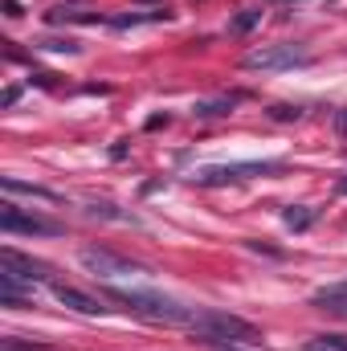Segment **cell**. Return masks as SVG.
Here are the masks:
<instances>
[{
  "label": "cell",
  "instance_id": "8",
  "mask_svg": "<svg viewBox=\"0 0 347 351\" xmlns=\"http://www.w3.org/2000/svg\"><path fill=\"white\" fill-rule=\"evenodd\" d=\"M0 306H12V311L33 306V282H25L21 274H12L4 265H0Z\"/></svg>",
  "mask_w": 347,
  "mask_h": 351
},
{
  "label": "cell",
  "instance_id": "9",
  "mask_svg": "<svg viewBox=\"0 0 347 351\" xmlns=\"http://www.w3.org/2000/svg\"><path fill=\"white\" fill-rule=\"evenodd\" d=\"M49 286H53V298H58L62 306H70V311H78V315H106L102 298H94V294H86V290L66 286V282H49Z\"/></svg>",
  "mask_w": 347,
  "mask_h": 351
},
{
  "label": "cell",
  "instance_id": "23",
  "mask_svg": "<svg viewBox=\"0 0 347 351\" xmlns=\"http://www.w3.org/2000/svg\"><path fill=\"white\" fill-rule=\"evenodd\" d=\"M164 123H168V114H152V119H147V131H156V127H164Z\"/></svg>",
  "mask_w": 347,
  "mask_h": 351
},
{
  "label": "cell",
  "instance_id": "24",
  "mask_svg": "<svg viewBox=\"0 0 347 351\" xmlns=\"http://www.w3.org/2000/svg\"><path fill=\"white\" fill-rule=\"evenodd\" d=\"M4 16H21V4L16 0H4Z\"/></svg>",
  "mask_w": 347,
  "mask_h": 351
},
{
  "label": "cell",
  "instance_id": "3",
  "mask_svg": "<svg viewBox=\"0 0 347 351\" xmlns=\"http://www.w3.org/2000/svg\"><path fill=\"white\" fill-rule=\"evenodd\" d=\"M78 262H82L86 274L102 278V282H123V278H143V274H147L143 262H131V258H123V254H115V250H102V245L78 250Z\"/></svg>",
  "mask_w": 347,
  "mask_h": 351
},
{
  "label": "cell",
  "instance_id": "22",
  "mask_svg": "<svg viewBox=\"0 0 347 351\" xmlns=\"http://www.w3.org/2000/svg\"><path fill=\"white\" fill-rule=\"evenodd\" d=\"M16 98H21V86H8V90H4V98H0V106H12Z\"/></svg>",
  "mask_w": 347,
  "mask_h": 351
},
{
  "label": "cell",
  "instance_id": "2",
  "mask_svg": "<svg viewBox=\"0 0 347 351\" xmlns=\"http://www.w3.org/2000/svg\"><path fill=\"white\" fill-rule=\"evenodd\" d=\"M188 331L200 343H258V327L225 311H196L188 319Z\"/></svg>",
  "mask_w": 347,
  "mask_h": 351
},
{
  "label": "cell",
  "instance_id": "12",
  "mask_svg": "<svg viewBox=\"0 0 347 351\" xmlns=\"http://www.w3.org/2000/svg\"><path fill=\"white\" fill-rule=\"evenodd\" d=\"M241 102V94H221V98H204V102H196L192 106V114L196 119H221V114H229L233 106Z\"/></svg>",
  "mask_w": 347,
  "mask_h": 351
},
{
  "label": "cell",
  "instance_id": "10",
  "mask_svg": "<svg viewBox=\"0 0 347 351\" xmlns=\"http://www.w3.org/2000/svg\"><path fill=\"white\" fill-rule=\"evenodd\" d=\"M45 21H49V25H98L102 16L90 12V8H66V4H58V8L45 12Z\"/></svg>",
  "mask_w": 347,
  "mask_h": 351
},
{
  "label": "cell",
  "instance_id": "11",
  "mask_svg": "<svg viewBox=\"0 0 347 351\" xmlns=\"http://www.w3.org/2000/svg\"><path fill=\"white\" fill-rule=\"evenodd\" d=\"M315 306H327V311H347V278L344 282H331V286H319L311 294Z\"/></svg>",
  "mask_w": 347,
  "mask_h": 351
},
{
  "label": "cell",
  "instance_id": "6",
  "mask_svg": "<svg viewBox=\"0 0 347 351\" xmlns=\"http://www.w3.org/2000/svg\"><path fill=\"white\" fill-rule=\"evenodd\" d=\"M0 265L12 269V274H21L25 282H53V265L41 262V258H29V254H21V250H12V245L0 250Z\"/></svg>",
  "mask_w": 347,
  "mask_h": 351
},
{
  "label": "cell",
  "instance_id": "14",
  "mask_svg": "<svg viewBox=\"0 0 347 351\" xmlns=\"http://www.w3.org/2000/svg\"><path fill=\"white\" fill-rule=\"evenodd\" d=\"M0 184H4L8 196L21 192V196H33V200H58V192H49V188H41V184H25V180H16V176H4Z\"/></svg>",
  "mask_w": 347,
  "mask_h": 351
},
{
  "label": "cell",
  "instance_id": "19",
  "mask_svg": "<svg viewBox=\"0 0 347 351\" xmlns=\"http://www.w3.org/2000/svg\"><path fill=\"white\" fill-rule=\"evenodd\" d=\"M307 351H347V339H339V335H323V339L307 343Z\"/></svg>",
  "mask_w": 347,
  "mask_h": 351
},
{
  "label": "cell",
  "instance_id": "25",
  "mask_svg": "<svg viewBox=\"0 0 347 351\" xmlns=\"http://www.w3.org/2000/svg\"><path fill=\"white\" fill-rule=\"evenodd\" d=\"M335 127H339V131H344V135H347V110H344V114H339V119H335Z\"/></svg>",
  "mask_w": 347,
  "mask_h": 351
},
{
  "label": "cell",
  "instance_id": "15",
  "mask_svg": "<svg viewBox=\"0 0 347 351\" xmlns=\"http://www.w3.org/2000/svg\"><path fill=\"white\" fill-rule=\"evenodd\" d=\"M147 21H172L168 8H156V12H123V16H110L115 29H135V25H147Z\"/></svg>",
  "mask_w": 347,
  "mask_h": 351
},
{
  "label": "cell",
  "instance_id": "17",
  "mask_svg": "<svg viewBox=\"0 0 347 351\" xmlns=\"http://www.w3.org/2000/svg\"><path fill=\"white\" fill-rule=\"evenodd\" d=\"M258 21H261V8H246V12H241V16H237L233 25H229V33H250V29H254Z\"/></svg>",
  "mask_w": 347,
  "mask_h": 351
},
{
  "label": "cell",
  "instance_id": "27",
  "mask_svg": "<svg viewBox=\"0 0 347 351\" xmlns=\"http://www.w3.org/2000/svg\"><path fill=\"white\" fill-rule=\"evenodd\" d=\"M225 351H229V348H225Z\"/></svg>",
  "mask_w": 347,
  "mask_h": 351
},
{
  "label": "cell",
  "instance_id": "13",
  "mask_svg": "<svg viewBox=\"0 0 347 351\" xmlns=\"http://www.w3.org/2000/svg\"><path fill=\"white\" fill-rule=\"evenodd\" d=\"M315 221H319V208H311V204H290V208L282 213V225L294 229V233H307Z\"/></svg>",
  "mask_w": 347,
  "mask_h": 351
},
{
  "label": "cell",
  "instance_id": "26",
  "mask_svg": "<svg viewBox=\"0 0 347 351\" xmlns=\"http://www.w3.org/2000/svg\"><path fill=\"white\" fill-rule=\"evenodd\" d=\"M339 192H347V180H339Z\"/></svg>",
  "mask_w": 347,
  "mask_h": 351
},
{
  "label": "cell",
  "instance_id": "18",
  "mask_svg": "<svg viewBox=\"0 0 347 351\" xmlns=\"http://www.w3.org/2000/svg\"><path fill=\"white\" fill-rule=\"evenodd\" d=\"M298 114H302V110L290 106V102H274V106H270V119H274V123H294Z\"/></svg>",
  "mask_w": 347,
  "mask_h": 351
},
{
  "label": "cell",
  "instance_id": "5",
  "mask_svg": "<svg viewBox=\"0 0 347 351\" xmlns=\"http://www.w3.org/2000/svg\"><path fill=\"white\" fill-rule=\"evenodd\" d=\"M0 229H4V233H29V237H62V233H66L62 221H49V217H41V213H25V208H16L12 200L0 204Z\"/></svg>",
  "mask_w": 347,
  "mask_h": 351
},
{
  "label": "cell",
  "instance_id": "1",
  "mask_svg": "<svg viewBox=\"0 0 347 351\" xmlns=\"http://www.w3.org/2000/svg\"><path fill=\"white\" fill-rule=\"evenodd\" d=\"M106 298L123 302L131 315H139V319H147V323L188 327V319H192V311H188V306H180L176 298H168V294H156V290H106Z\"/></svg>",
  "mask_w": 347,
  "mask_h": 351
},
{
  "label": "cell",
  "instance_id": "20",
  "mask_svg": "<svg viewBox=\"0 0 347 351\" xmlns=\"http://www.w3.org/2000/svg\"><path fill=\"white\" fill-rule=\"evenodd\" d=\"M0 351H53V348H41V343H29V339H4Z\"/></svg>",
  "mask_w": 347,
  "mask_h": 351
},
{
  "label": "cell",
  "instance_id": "4",
  "mask_svg": "<svg viewBox=\"0 0 347 351\" xmlns=\"http://www.w3.org/2000/svg\"><path fill=\"white\" fill-rule=\"evenodd\" d=\"M311 53L307 45H294V41H282V45H258L241 58L246 70H261V74H274V70H294V66H307Z\"/></svg>",
  "mask_w": 347,
  "mask_h": 351
},
{
  "label": "cell",
  "instance_id": "16",
  "mask_svg": "<svg viewBox=\"0 0 347 351\" xmlns=\"http://www.w3.org/2000/svg\"><path fill=\"white\" fill-rule=\"evenodd\" d=\"M86 213L90 217H102V221H131V225H135V217H131V213H119L115 204H98V200H94Z\"/></svg>",
  "mask_w": 347,
  "mask_h": 351
},
{
  "label": "cell",
  "instance_id": "21",
  "mask_svg": "<svg viewBox=\"0 0 347 351\" xmlns=\"http://www.w3.org/2000/svg\"><path fill=\"white\" fill-rule=\"evenodd\" d=\"M41 49H53V53H78V41H41Z\"/></svg>",
  "mask_w": 347,
  "mask_h": 351
},
{
  "label": "cell",
  "instance_id": "7",
  "mask_svg": "<svg viewBox=\"0 0 347 351\" xmlns=\"http://www.w3.org/2000/svg\"><path fill=\"white\" fill-rule=\"evenodd\" d=\"M282 164H221V168H200L192 176L196 184H229V180H246V176H265V172H278Z\"/></svg>",
  "mask_w": 347,
  "mask_h": 351
}]
</instances>
